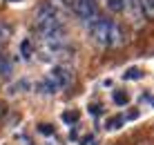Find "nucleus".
Returning a JSON list of instances; mask_svg holds the SVG:
<instances>
[{"instance_id": "nucleus-1", "label": "nucleus", "mask_w": 154, "mask_h": 145, "mask_svg": "<svg viewBox=\"0 0 154 145\" xmlns=\"http://www.w3.org/2000/svg\"><path fill=\"white\" fill-rule=\"evenodd\" d=\"M36 29H38L40 38L49 45H58V42H65V25H63L60 16L54 11L51 5H45L36 11Z\"/></svg>"}, {"instance_id": "nucleus-2", "label": "nucleus", "mask_w": 154, "mask_h": 145, "mask_svg": "<svg viewBox=\"0 0 154 145\" xmlns=\"http://www.w3.org/2000/svg\"><path fill=\"white\" fill-rule=\"evenodd\" d=\"M85 27H87L89 36H92L100 47H114V45H121V40H123V34H121L119 25H116L114 20L103 18V16L85 23Z\"/></svg>"}, {"instance_id": "nucleus-3", "label": "nucleus", "mask_w": 154, "mask_h": 145, "mask_svg": "<svg viewBox=\"0 0 154 145\" xmlns=\"http://www.w3.org/2000/svg\"><path fill=\"white\" fill-rule=\"evenodd\" d=\"M67 7L72 9L83 23H89V20L98 18V7H96V0H65Z\"/></svg>"}, {"instance_id": "nucleus-4", "label": "nucleus", "mask_w": 154, "mask_h": 145, "mask_svg": "<svg viewBox=\"0 0 154 145\" xmlns=\"http://www.w3.org/2000/svg\"><path fill=\"white\" fill-rule=\"evenodd\" d=\"M51 78H54V83L58 85V87H67V85L72 83V74L67 72L65 67H54L51 69V74H49Z\"/></svg>"}, {"instance_id": "nucleus-5", "label": "nucleus", "mask_w": 154, "mask_h": 145, "mask_svg": "<svg viewBox=\"0 0 154 145\" xmlns=\"http://www.w3.org/2000/svg\"><path fill=\"white\" fill-rule=\"evenodd\" d=\"M125 125V116H109L107 121H105V130H109V132H114V130H119V127H123Z\"/></svg>"}, {"instance_id": "nucleus-6", "label": "nucleus", "mask_w": 154, "mask_h": 145, "mask_svg": "<svg viewBox=\"0 0 154 145\" xmlns=\"http://www.w3.org/2000/svg\"><path fill=\"white\" fill-rule=\"evenodd\" d=\"M112 98H114V103H116V105H125L127 100H130V94L123 92V89H114Z\"/></svg>"}, {"instance_id": "nucleus-7", "label": "nucleus", "mask_w": 154, "mask_h": 145, "mask_svg": "<svg viewBox=\"0 0 154 145\" xmlns=\"http://www.w3.org/2000/svg\"><path fill=\"white\" fill-rule=\"evenodd\" d=\"M127 11L134 14V18H139V11H143L141 0H127Z\"/></svg>"}, {"instance_id": "nucleus-8", "label": "nucleus", "mask_w": 154, "mask_h": 145, "mask_svg": "<svg viewBox=\"0 0 154 145\" xmlns=\"http://www.w3.org/2000/svg\"><path fill=\"white\" fill-rule=\"evenodd\" d=\"M141 76H143V72H141L139 67H130V69H127V72L123 74V78H125V80H139Z\"/></svg>"}, {"instance_id": "nucleus-9", "label": "nucleus", "mask_w": 154, "mask_h": 145, "mask_svg": "<svg viewBox=\"0 0 154 145\" xmlns=\"http://www.w3.org/2000/svg\"><path fill=\"white\" fill-rule=\"evenodd\" d=\"M143 11H145L147 18H154V0H141Z\"/></svg>"}, {"instance_id": "nucleus-10", "label": "nucleus", "mask_w": 154, "mask_h": 145, "mask_svg": "<svg viewBox=\"0 0 154 145\" xmlns=\"http://www.w3.org/2000/svg\"><path fill=\"white\" fill-rule=\"evenodd\" d=\"M63 121L69 123V125H72V123H76L78 121V112H65V114H63Z\"/></svg>"}, {"instance_id": "nucleus-11", "label": "nucleus", "mask_w": 154, "mask_h": 145, "mask_svg": "<svg viewBox=\"0 0 154 145\" xmlns=\"http://www.w3.org/2000/svg\"><path fill=\"white\" fill-rule=\"evenodd\" d=\"M20 49H23V56H25V58H29V56H31V45H29V40H23Z\"/></svg>"}, {"instance_id": "nucleus-12", "label": "nucleus", "mask_w": 154, "mask_h": 145, "mask_svg": "<svg viewBox=\"0 0 154 145\" xmlns=\"http://www.w3.org/2000/svg\"><path fill=\"white\" fill-rule=\"evenodd\" d=\"M92 143H94V134H89V136L81 138V145H92Z\"/></svg>"}, {"instance_id": "nucleus-13", "label": "nucleus", "mask_w": 154, "mask_h": 145, "mask_svg": "<svg viewBox=\"0 0 154 145\" xmlns=\"http://www.w3.org/2000/svg\"><path fill=\"white\" fill-rule=\"evenodd\" d=\"M89 112H92L94 116H98L100 112H103V107H100V105H92V107H89Z\"/></svg>"}, {"instance_id": "nucleus-14", "label": "nucleus", "mask_w": 154, "mask_h": 145, "mask_svg": "<svg viewBox=\"0 0 154 145\" xmlns=\"http://www.w3.org/2000/svg\"><path fill=\"white\" fill-rule=\"evenodd\" d=\"M40 132L42 134H51V132H54V127H51V125H40Z\"/></svg>"}, {"instance_id": "nucleus-15", "label": "nucleus", "mask_w": 154, "mask_h": 145, "mask_svg": "<svg viewBox=\"0 0 154 145\" xmlns=\"http://www.w3.org/2000/svg\"><path fill=\"white\" fill-rule=\"evenodd\" d=\"M150 103H152V105H154V96H152V98H150Z\"/></svg>"}, {"instance_id": "nucleus-16", "label": "nucleus", "mask_w": 154, "mask_h": 145, "mask_svg": "<svg viewBox=\"0 0 154 145\" xmlns=\"http://www.w3.org/2000/svg\"><path fill=\"white\" fill-rule=\"evenodd\" d=\"M9 2H18V0H9Z\"/></svg>"}, {"instance_id": "nucleus-17", "label": "nucleus", "mask_w": 154, "mask_h": 145, "mask_svg": "<svg viewBox=\"0 0 154 145\" xmlns=\"http://www.w3.org/2000/svg\"><path fill=\"white\" fill-rule=\"evenodd\" d=\"M0 116H2V107H0Z\"/></svg>"}, {"instance_id": "nucleus-18", "label": "nucleus", "mask_w": 154, "mask_h": 145, "mask_svg": "<svg viewBox=\"0 0 154 145\" xmlns=\"http://www.w3.org/2000/svg\"><path fill=\"white\" fill-rule=\"evenodd\" d=\"M141 145H150V143H141Z\"/></svg>"}, {"instance_id": "nucleus-19", "label": "nucleus", "mask_w": 154, "mask_h": 145, "mask_svg": "<svg viewBox=\"0 0 154 145\" xmlns=\"http://www.w3.org/2000/svg\"><path fill=\"white\" fill-rule=\"evenodd\" d=\"M27 145H31V143H27Z\"/></svg>"}, {"instance_id": "nucleus-20", "label": "nucleus", "mask_w": 154, "mask_h": 145, "mask_svg": "<svg viewBox=\"0 0 154 145\" xmlns=\"http://www.w3.org/2000/svg\"><path fill=\"white\" fill-rule=\"evenodd\" d=\"M54 145H56V143H54Z\"/></svg>"}]
</instances>
